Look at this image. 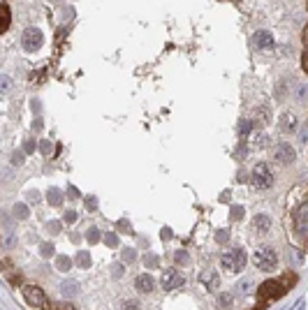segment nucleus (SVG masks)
Segmentation results:
<instances>
[{
	"label": "nucleus",
	"mask_w": 308,
	"mask_h": 310,
	"mask_svg": "<svg viewBox=\"0 0 308 310\" xmlns=\"http://www.w3.org/2000/svg\"><path fill=\"white\" fill-rule=\"evenodd\" d=\"M72 257H67V255H58L56 257V268L61 271V273H67L70 268H72Z\"/></svg>",
	"instance_id": "nucleus-17"
},
{
	"label": "nucleus",
	"mask_w": 308,
	"mask_h": 310,
	"mask_svg": "<svg viewBox=\"0 0 308 310\" xmlns=\"http://www.w3.org/2000/svg\"><path fill=\"white\" fill-rule=\"evenodd\" d=\"M47 202L51 204V206H61V204H63V192L58 190V188H49Z\"/></svg>",
	"instance_id": "nucleus-18"
},
{
	"label": "nucleus",
	"mask_w": 308,
	"mask_h": 310,
	"mask_svg": "<svg viewBox=\"0 0 308 310\" xmlns=\"http://www.w3.org/2000/svg\"><path fill=\"white\" fill-rule=\"evenodd\" d=\"M232 220H241V218H243V209H241V206H232Z\"/></svg>",
	"instance_id": "nucleus-37"
},
{
	"label": "nucleus",
	"mask_w": 308,
	"mask_h": 310,
	"mask_svg": "<svg viewBox=\"0 0 308 310\" xmlns=\"http://www.w3.org/2000/svg\"><path fill=\"white\" fill-rule=\"evenodd\" d=\"M200 280H202V285H206V289H211L213 292V289L220 285V275H218L213 268H206V271H202Z\"/></svg>",
	"instance_id": "nucleus-12"
},
{
	"label": "nucleus",
	"mask_w": 308,
	"mask_h": 310,
	"mask_svg": "<svg viewBox=\"0 0 308 310\" xmlns=\"http://www.w3.org/2000/svg\"><path fill=\"white\" fill-rule=\"evenodd\" d=\"M33 127H35V130H42V120L37 118V120H35V123H33Z\"/></svg>",
	"instance_id": "nucleus-44"
},
{
	"label": "nucleus",
	"mask_w": 308,
	"mask_h": 310,
	"mask_svg": "<svg viewBox=\"0 0 308 310\" xmlns=\"http://www.w3.org/2000/svg\"><path fill=\"white\" fill-rule=\"evenodd\" d=\"M100 239H102V234H100L97 227H88V229H86V241H88L91 245H95Z\"/></svg>",
	"instance_id": "nucleus-22"
},
{
	"label": "nucleus",
	"mask_w": 308,
	"mask_h": 310,
	"mask_svg": "<svg viewBox=\"0 0 308 310\" xmlns=\"http://www.w3.org/2000/svg\"><path fill=\"white\" fill-rule=\"evenodd\" d=\"M220 262H223V266L227 268V271H232V273H239V271L246 266V252H243L241 248H230V250L223 252Z\"/></svg>",
	"instance_id": "nucleus-2"
},
{
	"label": "nucleus",
	"mask_w": 308,
	"mask_h": 310,
	"mask_svg": "<svg viewBox=\"0 0 308 310\" xmlns=\"http://www.w3.org/2000/svg\"><path fill=\"white\" fill-rule=\"evenodd\" d=\"M153 287H156V280H153L148 273H141L134 278V289H137L139 294H151Z\"/></svg>",
	"instance_id": "nucleus-11"
},
{
	"label": "nucleus",
	"mask_w": 308,
	"mask_h": 310,
	"mask_svg": "<svg viewBox=\"0 0 308 310\" xmlns=\"http://www.w3.org/2000/svg\"><path fill=\"white\" fill-rule=\"evenodd\" d=\"M283 294H285V287L280 285V280H266L257 289V298L260 301H273V298H280Z\"/></svg>",
	"instance_id": "nucleus-5"
},
{
	"label": "nucleus",
	"mask_w": 308,
	"mask_h": 310,
	"mask_svg": "<svg viewBox=\"0 0 308 310\" xmlns=\"http://www.w3.org/2000/svg\"><path fill=\"white\" fill-rule=\"evenodd\" d=\"M227 239H230V232H227V229H220V232L216 234V241H218V243H227Z\"/></svg>",
	"instance_id": "nucleus-36"
},
{
	"label": "nucleus",
	"mask_w": 308,
	"mask_h": 310,
	"mask_svg": "<svg viewBox=\"0 0 308 310\" xmlns=\"http://www.w3.org/2000/svg\"><path fill=\"white\" fill-rule=\"evenodd\" d=\"M54 310H74V305L63 301V303H54Z\"/></svg>",
	"instance_id": "nucleus-39"
},
{
	"label": "nucleus",
	"mask_w": 308,
	"mask_h": 310,
	"mask_svg": "<svg viewBox=\"0 0 308 310\" xmlns=\"http://www.w3.org/2000/svg\"><path fill=\"white\" fill-rule=\"evenodd\" d=\"M26 197H28V202H37V199H40V195H37V192L35 190H28V192H26Z\"/></svg>",
	"instance_id": "nucleus-42"
},
{
	"label": "nucleus",
	"mask_w": 308,
	"mask_h": 310,
	"mask_svg": "<svg viewBox=\"0 0 308 310\" xmlns=\"http://www.w3.org/2000/svg\"><path fill=\"white\" fill-rule=\"evenodd\" d=\"M61 227H63V222H58V220H49V222H47V232L51 234V236H56V234H61Z\"/></svg>",
	"instance_id": "nucleus-28"
},
{
	"label": "nucleus",
	"mask_w": 308,
	"mask_h": 310,
	"mask_svg": "<svg viewBox=\"0 0 308 310\" xmlns=\"http://www.w3.org/2000/svg\"><path fill=\"white\" fill-rule=\"evenodd\" d=\"M35 148H37V141L35 139H26V143H24V153H28V155H33L35 153Z\"/></svg>",
	"instance_id": "nucleus-30"
},
{
	"label": "nucleus",
	"mask_w": 308,
	"mask_h": 310,
	"mask_svg": "<svg viewBox=\"0 0 308 310\" xmlns=\"http://www.w3.org/2000/svg\"><path fill=\"white\" fill-rule=\"evenodd\" d=\"M280 130L283 132H294L296 130V116L294 113H283V116H280Z\"/></svg>",
	"instance_id": "nucleus-14"
},
{
	"label": "nucleus",
	"mask_w": 308,
	"mask_h": 310,
	"mask_svg": "<svg viewBox=\"0 0 308 310\" xmlns=\"http://www.w3.org/2000/svg\"><path fill=\"white\" fill-rule=\"evenodd\" d=\"M134 259H137V250H134V248H123V262L132 264Z\"/></svg>",
	"instance_id": "nucleus-26"
},
{
	"label": "nucleus",
	"mask_w": 308,
	"mask_h": 310,
	"mask_svg": "<svg viewBox=\"0 0 308 310\" xmlns=\"http://www.w3.org/2000/svg\"><path fill=\"white\" fill-rule=\"evenodd\" d=\"M116 227H118L121 232H125V234H134V229L130 227V222H127V220H118V222H116Z\"/></svg>",
	"instance_id": "nucleus-31"
},
{
	"label": "nucleus",
	"mask_w": 308,
	"mask_h": 310,
	"mask_svg": "<svg viewBox=\"0 0 308 310\" xmlns=\"http://www.w3.org/2000/svg\"><path fill=\"white\" fill-rule=\"evenodd\" d=\"M102 241L109 245V248H118V236H116L114 232H107V234L102 236Z\"/></svg>",
	"instance_id": "nucleus-27"
},
{
	"label": "nucleus",
	"mask_w": 308,
	"mask_h": 310,
	"mask_svg": "<svg viewBox=\"0 0 308 310\" xmlns=\"http://www.w3.org/2000/svg\"><path fill=\"white\" fill-rule=\"evenodd\" d=\"M24 296H26V301H28V305H33V308H47V294L40 289L37 285H28L24 289Z\"/></svg>",
	"instance_id": "nucleus-6"
},
{
	"label": "nucleus",
	"mask_w": 308,
	"mask_h": 310,
	"mask_svg": "<svg viewBox=\"0 0 308 310\" xmlns=\"http://www.w3.org/2000/svg\"><path fill=\"white\" fill-rule=\"evenodd\" d=\"M74 264H77L79 268H88L91 266V255H88V252L86 250H79L77 255H74V259H72Z\"/></svg>",
	"instance_id": "nucleus-19"
},
{
	"label": "nucleus",
	"mask_w": 308,
	"mask_h": 310,
	"mask_svg": "<svg viewBox=\"0 0 308 310\" xmlns=\"http://www.w3.org/2000/svg\"><path fill=\"white\" fill-rule=\"evenodd\" d=\"M42 44H44V35L40 28L31 26V28L24 30V35H21V47H24V51H37Z\"/></svg>",
	"instance_id": "nucleus-4"
},
{
	"label": "nucleus",
	"mask_w": 308,
	"mask_h": 310,
	"mask_svg": "<svg viewBox=\"0 0 308 310\" xmlns=\"http://www.w3.org/2000/svg\"><path fill=\"white\" fill-rule=\"evenodd\" d=\"M12 215L17 218V220H26V218L31 215V211H28V206H26V204H14V206H12Z\"/></svg>",
	"instance_id": "nucleus-20"
},
{
	"label": "nucleus",
	"mask_w": 308,
	"mask_h": 310,
	"mask_svg": "<svg viewBox=\"0 0 308 310\" xmlns=\"http://www.w3.org/2000/svg\"><path fill=\"white\" fill-rule=\"evenodd\" d=\"M306 93H308V86L306 84H296L294 86V100L299 102V104H303V102H306Z\"/></svg>",
	"instance_id": "nucleus-23"
},
{
	"label": "nucleus",
	"mask_w": 308,
	"mask_h": 310,
	"mask_svg": "<svg viewBox=\"0 0 308 310\" xmlns=\"http://www.w3.org/2000/svg\"><path fill=\"white\" fill-rule=\"evenodd\" d=\"M250 229H253L255 234H260V236H264V234H269V229H271V218L264 213H257L253 215V222H250Z\"/></svg>",
	"instance_id": "nucleus-9"
},
{
	"label": "nucleus",
	"mask_w": 308,
	"mask_h": 310,
	"mask_svg": "<svg viewBox=\"0 0 308 310\" xmlns=\"http://www.w3.org/2000/svg\"><path fill=\"white\" fill-rule=\"evenodd\" d=\"M12 24V14H10V7L5 3H0V33H5Z\"/></svg>",
	"instance_id": "nucleus-15"
},
{
	"label": "nucleus",
	"mask_w": 308,
	"mask_h": 310,
	"mask_svg": "<svg viewBox=\"0 0 308 310\" xmlns=\"http://www.w3.org/2000/svg\"><path fill=\"white\" fill-rule=\"evenodd\" d=\"M86 206H88V211H91V213H93V211H97V199L95 197H88V199H86Z\"/></svg>",
	"instance_id": "nucleus-40"
},
{
	"label": "nucleus",
	"mask_w": 308,
	"mask_h": 310,
	"mask_svg": "<svg viewBox=\"0 0 308 310\" xmlns=\"http://www.w3.org/2000/svg\"><path fill=\"white\" fill-rule=\"evenodd\" d=\"M121 310H139V305H137V301H125L121 305Z\"/></svg>",
	"instance_id": "nucleus-41"
},
{
	"label": "nucleus",
	"mask_w": 308,
	"mask_h": 310,
	"mask_svg": "<svg viewBox=\"0 0 308 310\" xmlns=\"http://www.w3.org/2000/svg\"><path fill=\"white\" fill-rule=\"evenodd\" d=\"M12 162L17 165V167H21V165H24V150H14V153H12Z\"/></svg>",
	"instance_id": "nucleus-35"
},
{
	"label": "nucleus",
	"mask_w": 308,
	"mask_h": 310,
	"mask_svg": "<svg viewBox=\"0 0 308 310\" xmlns=\"http://www.w3.org/2000/svg\"><path fill=\"white\" fill-rule=\"evenodd\" d=\"M294 158H296V150H294V146H290L287 141L278 143L276 148H273V160H276L278 165H290V162H294Z\"/></svg>",
	"instance_id": "nucleus-8"
},
{
	"label": "nucleus",
	"mask_w": 308,
	"mask_h": 310,
	"mask_svg": "<svg viewBox=\"0 0 308 310\" xmlns=\"http://www.w3.org/2000/svg\"><path fill=\"white\" fill-rule=\"evenodd\" d=\"M40 255L47 259V257H54L56 255V248H54V243H42L40 245Z\"/></svg>",
	"instance_id": "nucleus-25"
},
{
	"label": "nucleus",
	"mask_w": 308,
	"mask_h": 310,
	"mask_svg": "<svg viewBox=\"0 0 308 310\" xmlns=\"http://www.w3.org/2000/svg\"><path fill=\"white\" fill-rule=\"evenodd\" d=\"M10 86H12L10 77H5V74H3V77H0V93H7V90H10Z\"/></svg>",
	"instance_id": "nucleus-34"
},
{
	"label": "nucleus",
	"mask_w": 308,
	"mask_h": 310,
	"mask_svg": "<svg viewBox=\"0 0 308 310\" xmlns=\"http://www.w3.org/2000/svg\"><path fill=\"white\" fill-rule=\"evenodd\" d=\"M250 285H253V282H250V280H243V282H241V287H239V289H241L243 294H248V292H250Z\"/></svg>",
	"instance_id": "nucleus-43"
},
{
	"label": "nucleus",
	"mask_w": 308,
	"mask_h": 310,
	"mask_svg": "<svg viewBox=\"0 0 308 310\" xmlns=\"http://www.w3.org/2000/svg\"><path fill=\"white\" fill-rule=\"evenodd\" d=\"M144 264L148 268H160V257H158V255H146L144 257Z\"/></svg>",
	"instance_id": "nucleus-29"
},
{
	"label": "nucleus",
	"mask_w": 308,
	"mask_h": 310,
	"mask_svg": "<svg viewBox=\"0 0 308 310\" xmlns=\"http://www.w3.org/2000/svg\"><path fill=\"white\" fill-rule=\"evenodd\" d=\"M40 150H42V155H51L54 146H51V141H49V139H44V141H40Z\"/></svg>",
	"instance_id": "nucleus-33"
},
{
	"label": "nucleus",
	"mask_w": 308,
	"mask_h": 310,
	"mask_svg": "<svg viewBox=\"0 0 308 310\" xmlns=\"http://www.w3.org/2000/svg\"><path fill=\"white\" fill-rule=\"evenodd\" d=\"M174 262L181 264V266H188V264H190V255H188L186 250H176L174 252Z\"/></svg>",
	"instance_id": "nucleus-24"
},
{
	"label": "nucleus",
	"mask_w": 308,
	"mask_h": 310,
	"mask_svg": "<svg viewBox=\"0 0 308 310\" xmlns=\"http://www.w3.org/2000/svg\"><path fill=\"white\" fill-rule=\"evenodd\" d=\"M123 273H125V266H123V264H111V275H114V278H121Z\"/></svg>",
	"instance_id": "nucleus-32"
},
{
	"label": "nucleus",
	"mask_w": 308,
	"mask_h": 310,
	"mask_svg": "<svg viewBox=\"0 0 308 310\" xmlns=\"http://www.w3.org/2000/svg\"><path fill=\"white\" fill-rule=\"evenodd\" d=\"M160 285H163V289H176V287H183L186 285V275H181L179 271H174V268H167V271H163V278H160Z\"/></svg>",
	"instance_id": "nucleus-7"
},
{
	"label": "nucleus",
	"mask_w": 308,
	"mask_h": 310,
	"mask_svg": "<svg viewBox=\"0 0 308 310\" xmlns=\"http://www.w3.org/2000/svg\"><path fill=\"white\" fill-rule=\"evenodd\" d=\"M232 303H234V294H230V292H223L220 296L216 298V308L218 310H230Z\"/></svg>",
	"instance_id": "nucleus-16"
},
{
	"label": "nucleus",
	"mask_w": 308,
	"mask_h": 310,
	"mask_svg": "<svg viewBox=\"0 0 308 310\" xmlns=\"http://www.w3.org/2000/svg\"><path fill=\"white\" fill-rule=\"evenodd\" d=\"M253 262L260 271H273V268L278 266V255L271 245H262V248H257V252L253 255Z\"/></svg>",
	"instance_id": "nucleus-1"
},
{
	"label": "nucleus",
	"mask_w": 308,
	"mask_h": 310,
	"mask_svg": "<svg viewBox=\"0 0 308 310\" xmlns=\"http://www.w3.org/2000/svg\"><path fill=\"white\" fill-rule=\"evenodd\" d=\"M250 183H253L257 190H266V188H271L273 179H271V172H269V167H266L264 162H260V165H255V167H253Z\"/></svg>",
	"instance_id": "nucleus-3"
},
{
	"label": "nucleus",
	"mask_w": 308,
	"mask_h": 310,
	"mask_svg": "<svg viewBox=\"0 0 308 310\" xmlns=\"http://www.w3.org/2000/svg\"><path fill=\"white\" fill-rule=\"evenodd\" d=\"M74 220H77V213H74V211H65V215H63V222H67V225H72Z\"/></svg>",
	"instance_id": "nucleus-38"
},
{
	"label": "nucleus",
	"mask_w": 308,
	"mask_h": 310,
	"mask_svg": "<svg viewBox=\"0 0 308 310\" xmlns=\"http://www.w3.org/2000/svg\"><path fill=\"white\" fill-rule=\"evenodd\" d=\"M250 44H253L255 49H260V51L271 49L273 47V35L269 33V30H257V33L253 35V40H250Z\"/></svg>",
	"instance_id": "nucleus-10"
},
{
	"label": "nucleus",
	"mask_w": 308,
	"mask_h": 310,
	"mask_svg": "<svg viewBox=\"0 0 308 310\" xmlns=\"http://www.w3.org/2000/svg\"><path fill=\"white\" fill-rule=\"evenodd\" d=\"M61 292L65 294V296H74V294L79 292V282H74V280H65V282H61Z\"/></svg>",
	"instance_id": "nucleus-21"
},
{
	"label": "nucleus",
	"mask_w": 308,
	"mask_h": 310,
	"mask_svg": "<svg viewBox=\"0 0 308 310\" xmlns=\"http://www.w3.org/2000/svg\"><path fill=\"white\" fill-rule=\"evenodd\" d=\"M306 229H308V211L306 206L296 211V234H299V239H306Z\"/></svg>",
	"instance_id": "nucleus-13"
}]
</instances>
